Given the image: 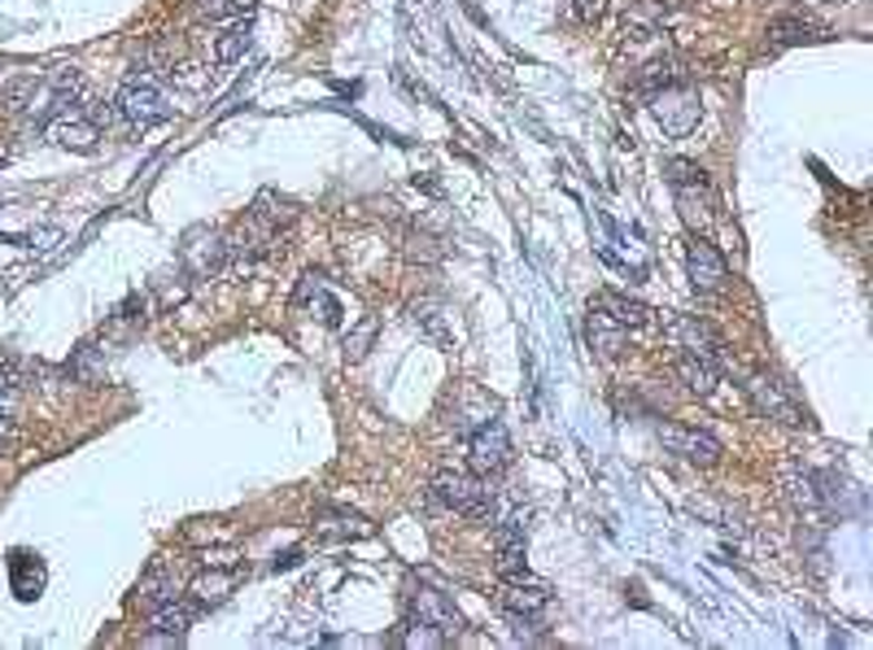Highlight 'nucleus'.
Returning a JSON list of instances; mask_svg holds the SVG:
<instances>
[{
    "mask_svg": "<svg viewBox=\"0 0 873 650\" xmlns=\"http://www.w3.org/2000/svg\"><path fill=\"white\" fill-rule=\"evenodd\" d=\"M83 97V79L75 70H53V74H13L4 83V110L13 119H27L36 127H49V122L75 110Z\"/></svg>",
    "mask_w": 873,
    "mask_h": 650,
    "instance_id": "obj_1",
    "label": "nucleus"
},
{
    "mask_svg": "<svg viewBox=\"0 0 873 650\" xmlns=\"http://www.w3.org/2000/svg\"><path fill=\"white\" fill-rule=\"evenodd\" d=\"M292 219H297V210H292L285 197L262 192V197L254 201V210H245V219L232 228V237H228V258L262 262V258L280 253Z\"/></svg>",
    "mask_w": 873,
    "mask_h": 650,
    "instance_id": "obj_2",
    "label": "nucleus"
},
{
    "mask_svg": "<svg viewBox=\"0 0 873 650\" xmlns=\"http://www.w3.org/2000/svg\"><path fill=\"white\" fill-rule=\"evenodd\" d=\"M459 607L433 586H419L407 593V642L410 647H442L446 638L459 633Z\"/></svg>",
    "mask_w": 873,
    "mask_h": 650,
    "instance_id": "obj_3",
    "label": "nucleus"
},
{
    "mask_svg": "<svg viewBox=\"0 0 873 650\" xmlns=\"http://www.w3.org/2000/svg\"><path fill=\"white\" fill-rule=\"evenodd\" d=\"M664 171H668V183L677 192V210H682L686 228L691 232H707L716 223V188H712L707 171L698 162H686V158H673Z\"/></svg>",
    "mask_w": 873,
    "mask_h": 650,
    "instance_id": "obj_4",
    "label": "nucleus"
},
{
    "mask_svg": "<svg viewBox=\"0 0 873 650\" xmlns=\"http://www.w3.org/2000/svg\"><path fill=\"white\" fill-rule=\"evenodd\" d=\"M433 498L450 511H459L467 520H494V493L485 484V476L459 472V468H442L433 476Z\"/></svg>",
    "mask_w": 873,
    "mask_h": 650,
    "instance_id": "obj_5",
    "label": "nucleus"
},
{
    "mask_svg": "<svg viewBox=\"0 0 873 650\" xmlns=\"http://www.w3.org/2000/svg\"><path fill=\"white\" fill-rule=\"evenodd\" d=\"M115 110H118V119L131 122V127H153V122L171 119L167 92L158 88V79H153V74H131V79L118 88Z\"/></svg>",
    "mask_w": 873,
    "mask_h": 650,
    "instance_id": "obj_6",
    "label": "nucleus"
},
{
    "mask_svg": "<svg viewBox=\"0 0 873 650\" xmlns=\"http://www.w3.org/2000/svg\"><path fill=\"white\" fill-rule=\"evenodd\" d=\"M747 393H752V402H756L760 414H768V419H777V423H786V428H808L813 419L804 411V402L795 398V389L782 380V376H773V371H756L752 380H747Z\"/></svg>",
    "mask_w": 873,
    "mask_h": 650,
    "instance_id": "obj_7",
    "label": "nucleus"
},
{
    "mask_svg": "<svg viewBox=\"0 0 873 650\" xmlns=\"http://www.w3.org/2000/svg\"><path fill=\"white\" fill-rule=\"evenodd\" d=\"M507 463H512V437H507V428H503L498 419L480 423V428L467 437V468L489 480V476L507 472Z\"/></svg>",
    "mask_w": 873,
    "mask_h": 650,
    "instance_id": "obj_8",
    "label": "nucleus"
},
{
    "mask_svg": "<svg viewBox=\"0 0 873 650\" xmlns=\"http://www.w3.org/2000/svg\"><path fill=\"white\" fill-rule=\"evenodd\" d=\"M651 110H655V119H659V127L668 136H691L698 127V97L691 83H673V88L655 92L651 97Z\"/></svg>",
    "mask_w": 873,
    "mask_h": 650,
    "instance_id": "obj_9",
    "label": "nucleus"
},
{
    "mask_svg": "<svg viewBox=\"0 0 873 650\" xmlns=\"http://www.w3.org/2000/svg\"><path fill=\"white\" fill-rule=\"evenodd\" d=\"M659 441H664L673 454H682L686 463H695V468H716L721 454H725V446H721L712 432L686 428V423H659Z\"/></svg>",
    "mask_w": 873,
    "mask_h": 650,
    "instance_id": "obj_10",
    "label": "nucleus"
},
{
    "mask_svg": "<svg viewBox=\"0 0 873 650\" xmlns=\"http://www.w3.org/2000/svg\"><path fill=\"white\" fill-rule=\"evenodd\" d=\"M179 258H183V267L197 276V280H210V276H219L224 271V262H228V237H219V232H210V228H192L183 244H179Z\"/></svg>",
    "mask_w": 873,
    "mask_h": 650,
    "instance_id": "obj_11",
    "label": "nucleus"
},
{
    "mask_svg": "<svg viewBox=\"0 0 873 650\" xmlns=\"http://www.w3.org/2000/svg\"><path fill=\"white\" fill-rule=\"evenodd\" d=\"M498 607L512 616V620H537L546 607H550V590L542 581H533L528 572H512L503 577L498 586Z\"/></svg>",
    "mask_w": 873,
    "mask_h": 650,
    "instance_id": "obj_12",
    "label": "nucleus"
},
{
    "mask_svg": "<svg viewBox=\"0 0 873 650\" xmlns=\"http://www.w3.org/2000/svg\"><path fill=\"white\" fill-rule=\"evenodd\" d=\"M179 598V572L171 568V559L167 554H158L149 568H145V577L136 581V593H131V602L140 607V611H158V607H167Z\"/></svg>",
    "mask_w": 873,
    "mask_h": 650,
    "instance_id": "obj_13",
    "label": "nucleus"
},
{
    "mask_svg": "<svg viewBox=\"0 0 873 650\" xmlns=\"http://www.w3.org/2000/svg\"><path fill=\"white\" fill-rule=\"evenodd\" d=\"M49 140H58L61 149H75V153H92L97 140H101V119L92 110L75 106V110H66L49 122Z\"/></svg>",
    "mask_w": 873,
    "mask_h": 650,
    "instance_id": "obj_14",
    "label": "nucleus"
},
{
    "mask_svg": "<svg viewBox=\"0 0 873 650\" xmlns=\"http://www.w3.org/2000/svg\"><path fill=\"white\" fill-rule=\"evenodd\" d=\"M686 276H691V284H695L698 293H721L725 289L730 271H725V258L716 253L712 240L695 237L686 244Z\"/></svg>",
    "mask_w": 873,
    "mask_h": 650,
    "instance_id": "obj_15",
    "label": "nucleus"
},
{
    "mask_svg": "<svg viewBox=\"0 0 873 650\" xmlns=\"http://www.w3.org/2000/svg\"><path fill=\"white\" fill-rule=\"evenodd\" d=\"M197 616H201V607H197L192 598H183V593H179L175 602H167V607H158V611H153V633H145V647H167V642H183Z\"/></svg>",
    "mask_w": 873,
    "mask_h": 650,
    "instance_id": "obj_16",
    "label": "nucleus"
},
{
    "mask_svg": "<svg viewBox=\"0 0 873 650\" xmlns=\"http://www.w3.org/2000/svg\"><path fill=\"white\" fill-rule=\"evenodd\" d=\"M236 581H240V563H206V572L188 586V598L206 611V607H219L228 593L236 590Z\"/></svg>",
    "mask_w": 873,
    "mask_h": 650,
    "instance_id": "obj_17",
    "label": "nucleus"
},
{
    "mask_svg": "<svg viewBox=\"0 0 873 650\" xmlns=\"http://www.w3.org/2000/svg\"><path fill=\"white\" fill-rule=\"evenodd\" d=\"M668 337L677 341V350L698 354V358H716V350H721V337H716V328H712L707 319H698V314L668 319Z\"/></svg>",
    "mask_w": 873,
    "mask_h": 650,
    "instance_id": "obj_18",
    "label": "nucleus"
},
{
    "mask_svg": "<svg viewBox=\"0 0 873 650\" xmlns=\"http://www.w3.org/2000/svg\"><path fill=\"white\" fill-rule=\"evenodd\" d=\"M315 537L319 541H358V537H371V524L349 507H324L315 516Z\"/></svg>",
    "mask_w": 873,
    "mask_h": 650,
    "instance_id": "obj_19",
    "label": "nucleus"
},
{
    "mask_svg": "<svg viewBox=\"0 0 873 650\" xmlns=\"http://www.w3.org/2000/svg\"><path fill=\"white\" fill-rule=\"evenodd\" d=\"M524 546H528V524L524 516H512L494 529V550H498V572L512 577V572H524Z\"/></svg>",
    "mask_w": 873,
    "mask_h": 650,
    "instance_id": "obj_20",
    "label": "nucleus"
},
{
    "mask_svg": "<svg viewBox=\"0 0 873 650\" xmlns=\"http://www.w3.org/2000/svg\"><path fill=\"white\" fill-rule=\"evenodd\" d=\"M585 337H589V350H598L603 358H616L625 346H629V328H625V323H616L612 314H603L598 306H589Z\"/></svg>",
    "mask_w": 873,
    "mask_h": 650,
    "instance_id": "obj_21",
    "label": "nucleus"
},
{
    "mask_svg": "<svg viewBox=\"0 0 873 650\" xmlns=\"http://www.w3.org/2000/svg\"><path fill=\"white\" fill-rule=\"evenodd\" d=\"M44 563L36 559V554H27V550H13L9 554V586L18 593V602H36L40 590H44Z\"/></svg>",
    "mask_w": 873,
    "mask_h": 650,
    "instance_id": "obj_22",
    "label": "nucleus"
},
{
    "mask_svg": "<svg viewBox=\"0 0 873 650\" xmlns=\"http://www.w3.org/2000/svg\"><path fill=\"white\" fill-rule=\"evenodd\" d=\"M677 376L686 380V389H691V393H698V398H707V393L721 384V367H716V358L682 354V358H677Z\"/></svg>",
    "mask_w": 873,
    "mask_h": 650,
    "instance_id": "obj_23",
    "label": "nucleus"
},
{
    "mask_svg": "<svg viewBox=\"0 0 873 650\" xmlns=\"http://www.w3.org/2000/svg\"><path fill=\"white\" fill-rule=\"evenodd\" d=\"M589 306H598L603 314H612V319L625 323V328H646V323H651V310H646L642 301H634V297H625V293H612V289L598 293Z\"/></svg>",
    "mask_w": 873,
    "mask_h": 650,
    "instance_id": "obj_24",
    "label": "nucleus"
},
{
    "mask_svg": "<svg viewBox=\"0 0 873 650\" xmlns=\"http://www.w3.org/2000/svg\"><path fill=\"white\" fill-rule=\"evenodd\" d=\"M768 40L777 49H791V44H808V40H821V27L808 22V18H777L768 27Z\"/></svg>",
    "mask_w": 873,
    "mask_h": 650,
    "instance_id": "obj_25",
    "label": "nucleus"
},
{
    "mask_svg": "<svg viewBox=\"0 0 873 650\" xmlns=\"http://www.w3.org/2000/svg\"><path fill=\"white\" fill-rule=\"evenodd\" d=\"M410 319L419 323V332H424V337H433L437 346H450V337H446V314H442V301H433V297L415 301V306H410Z\"/></svg>",
    "mask_w": 873,
    "mask_h": 650,
    "instance_id": "obj_26",
    "label": "nucleus"
},
{
    "mask_svg": "<svg viewBox=\"0 0 873 650\" xmlns=\"http://www.w3.org/2000/svg\"><path fill=\"white\" fill-rule=\"evenodd\" d=\"M376 332H380V319L376 314H367L354 332L346 337V358L349 362H358V358H367V350H371V341H376Z\"/></svg>",
    "mask_w": 873,
    "mask_h": 650,
    "instance_id": "obj_27",
    "label": "nucleus"
},
{
    "mask_svg": "<svg viewBox=\"0 0 873 650\" xmlns=\"http://www.w3.org/2000/svg\"><path fill=\"white\" fill-rule=\"evenodd\" d=\"M245 49H249V27H232V31L219 36V58L224 61H236Z\"/></svg>",
    "mask_w": 873,
    "mask_h": 650,
    "instance_id": "obj_28",
    "label": "nucleus"
},
{
    "mask_svg": "<svg viewBox=\"0 0 873 650\" xmlns=\"http://www.w3.org/2000/svg\"><path fill=\"white\" fill-rule=\"evenodd\" d=\"M197 9H201V18H210V22H224V18H240V13H245L240 0H197Z\"/></svg>",
    "mask_w": 873,
    "mask_h": 650,
    "instance_id": "obj_29",
    "label": "nucleus"
},
{
    "mask_svg": "<svg viewBox=\"0 0 873 650\" xmlns=\"http://www.w3.org/2000/svg\"><path fill=\"white\" fill-rule=\"evenodd\" d=\"M13 393H18V371H13L9 358H0V407H4V411H9Z\"/></svg>",
    "mask_w": 873,
    "mask_h": 650,
    "instance_id": "obj_30",
    "label": "nucleus"
},
{
    "mask_svg": "<svg viewBox=\"0 0 873 650\" xmlns=\"http://www.w3.org/2000/svg\"><path fill=\"white\" fill-rule=\"evenodd\" d=\"M407 253L410 258H428V262H433V258H442L446 249H442V240H433V237H410Z\"/></svg>",
    "mask_w": 873,
    "mask_h": 650,
    "instance_id": "obj_31",
    "label": "nucleus"
},
{
    "mask_svg": "<svg viewBox=\"0 0 873 650\" xmlns=\"http://www.w3.org/2000/svg\"><path fill=\"white\" fill-rule=\"evenodd\" d=\"M607 9H612V0H573V13H577L582 22H598Z\"/></svg>",
    "mask_w": 873,
    "mask_h": 650,
    "instance_id": "obj_32",
    "label": "nucleus"
},
{
    "mask_svg": "<svg viewBox=\"0 0 873 650\" xmlns=\"http://www.w3.org/2000/svg\"><path fill=\"white\" fill-rule=\"evenodd\" d=\"M292 563H301V554H297V550H289L285 559H276V568H292Z\"/></svg>",
    "mask_w": 873,
    "mask_h": 650,
    "instance_id": "obj_33",
    "label": "nucleus"
}]
</instances>
